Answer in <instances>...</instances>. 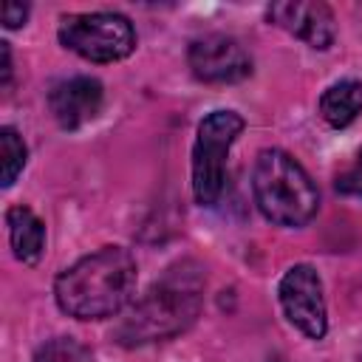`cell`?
<instances>
[{
  "mask_svg": "<svg viewBox=\"0 0 362 362\" xmlns=\"http://www.w3.org/2000/svg\"><path fill=\"white\" fill-rule=\"evenodd\" d=\"M204 283V269L198 263L181 260L170 266L164 277L133 303L130 314L116 328V339L122 345H144L187 331L201 314Z\"/></svg>",
  "mask_w": 362,
  "mask_h": 362,
  "instance_id": "cell-1",
  "label": "cell"
},
{
  "mask_svg": "<svg viewBox=\"0 0 362 362\" xmlns=\"http://www.w3.org/2000/svg\"><path fill=\"white\" fill-rule=\"evenodd\" d=\"M136 291V260L122 246H105L71 269L54 283V297L68 317L105 320L119 314Z\"/></svg>",
  "mask_w": 362,
  "mask_h": 362,
  "instance_id": "cell-2",
  "label": "cell"
},
{
  "mask_svg": "<svg viewBox=\"0 0 362 362\" xmlns=\"http://www.w3.org/2000/svg\"><path fill=\"white\" fill-rule=\"evenodd\" d=\"M252 192L257 209L277 226H305L320 206L311 175L286 150H263L255 161Z\"/></svg>",
  "mask_w": 362,
  "mask_h": 362,
  "instance_id": "cell-3",
  "label": "cell"
},
{
  "mask_svg": "<svg viewBox=\"0 0 362 362\" xmlns=\"http://www.w3.org/2000/svg\"><path fill=\"white\" fill-rule=\"evenodd\" d=\"M243 133V119L235 110H212L192 144V192L201 206H215L226 187V156Z\"/></svg>",
  "mask_w": 362,
  "mask_h": 362,
  "instance_id": "cell-4",
  "label": "cell"
},
{
  "mask_svg": "<svg viewBox=\"0 0 362 362\" xmlns=\"http://www.w3.org/2000/svg\"><path fill=\"white\" fill-rule=\"evenodd\" d=\"M59 42L90 62H116L136 48V31L116 11L68 14L59 23Z\"/></svg>",
  "mask_w": 362,
  "mask_h": 362,
  "instance_id": "cell-5",
  "label": "cell"
},
{
  "mask_svg": "<svg viewBox=\"0 0 362 362\" xmlns=\"http://www.w3.org/2000/svg\"><path fill=\"white\" fill-rule=\"evenodd\" d=\"M280 305L294 328H300L308 339H322L328 331L325 317V297H322V280L320 274L297 263L291 266L280 280Z\"/></svg>",
  "mask_w": 362,
  "mask_h": 362,
  "instance_id": "cell-6",
  "label": "cell"
},
{
  "mask_svg": "<svg viewBox=\"0 0 362 362\" xmlns=\"http://www.w3.org/2000/svg\"><path fill=\"white\" fill-rule=\"evenodd\" d=\"M189 68L201 82H240L252 74V57L229 34H204L189 45Z\"/></svg>",
  "mask_w": 362,
  "mask_h": 362,
  "instance_id": "cell-7",
  "label": "cell"
},
{
  "mask_svg": "<svg viewBox=\"0 0 362 362\" xmlns=\"http://www.w3.org/2000/svg\"><path fill=\"white\" fill-rule=\"evenodd\" d=\"M269 20L288 34L300 37L311 48H328L334 42V14L317 0H286L269 6Z\"/></svg>",
  "mask_w": 362,
  "mask_h": 362,
  "instance_id": "cell-8",
  "label": "cell"
},
{
  "mask_svg": "<svg viewBox=\"0 0 362 362\" xmlns=\"http://www.w3.org/2000/svg\"><path fill=\"white\" fill-rule=\"evenodd\" d=\"M102 82L93 76H71L62 79L51 88L48 93V107L54 113V119L59 122V127L65 130H76L82 124H88L90 119H96V113L102 110Z\"/></svg>",
  "mask_w": 362,
  "mask_h": 362,
  "instance_id": "cell-9",
  "label": "cell"
},
{
  "mask_svg": "<svg viewBox=\"0 0 362 362\" xmlns=\"http://www.w3.org/2000/svg\"><path fill=\"white\" fill-rule=\"evenodd\" d=\"M6 226H8V240H11L17 260L28 266L37 263L45 249V223L28 206L17 204L6 212Z\"/></svg>",
  "mask_w": 362,
  "mask_h": 362,
  "instance_id": "cell-10",
  "label": "cell"
},
{
  "mask_svg": "<svg viewBox=\"0 0 362 362\" xmlns=\"http://www.w3.org/2000/svg\"><path fill=\"white\" fill-rule=\"evenodd\" d=\"M362 113V82L339 79L320 99V116L331 127H345Z\"/></svg>",
  "mask_w": 362,
  "mask_h": 362,
  "instance_id": "cell-11",
  "label": "cell"
},
{
  "mask_svg": "<svg viewBox=\"0 0 362 362\" xmlns=\"http://www.w3.org/2000/svg\"><path fill=\"white\" fill-rule=\"evenodd\" d=\"M0 150H3V187H11L17 181V175L25 167V144L17 136L14 127H3L0 130Z\"/></svg>",
  "mask_w": 362,
  "mask_h": 362,
  "instance_id": "cell-12",
  "label": "cell"
},
{
  "mask_svg": "<svg viewBox=\"0 0 362 362\" xmlns=\"http://www.w3.org/2000/svg\"><path fill=\"white\" fill-rule=\"evenodd\" d=\"M34 362H93V354L71 337H57L37 351Z\"/></svg>",
  "mask_w": 362,
  "mask_h": 362,
  "instance_id": "cell-13",
  "label": "cell"
},
{
  "mask_svg": "<svg viewBox=\"0 0 362 362\" xmlns=\"http://www.w3.org/2000/svg\"><path fill=\"white\" fill-rule=\"evenodd\" d=\"M337 189L345 195H359L362 198V150L356 156V161L337 178Z\"/></svg>",
  "mask_w": 362,
  "mask_h": 362,
  "instance_id": "cell-14",
  "label": "cell"
},
{
  "mask_svg": "<svg viewBox=\"0 0 362 362\" xmlns=\"http://www.w3.org/2000/svg\"><path fill=\"white\" fill-rule=\"evenodd\" d=\"M0 17H3V25H6V28H17V25L25 23L28 6H25V3H14V0H6L3 8H0Z\"/></svg>",
  "mask_w": 362,
  "mask_h": 362,
  "instance_id": "cell-15",
  "label": "cell"
},
{
  "mask_svg": "<svg viewBox=\"0 0 362 362\" xmlns=\"http://www.w3.org/2000/svg\"><path fill=\"white\" fill-rule=\"evenodd\" d=\"M0 54H3V85H8V79H11V51H8V42H0Z\"/></svg>",
  "mask_w": 362,
  "mask_h": 362,
  "instance_id": "cell-16",
  "label": "cell"
}]
</instances>
